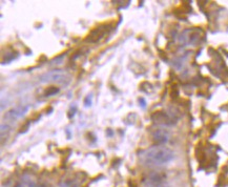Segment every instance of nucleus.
Wrapping results in <instances>:
<instances>
[{
    "instance_id": "obj_1",
    "label": "nucleus",
    "mask_w": 228,
    "mask_h": 187,
    "mask_svg": "<svg viewBox=\"0 0 228 187\" xmlns=\"http://www.w3.org/2000/svg\"><path fill=\"white\" fill-rule=\"evenodd\" d=\"M139 158L144 165L161 166L171 162L174 158V152L166 146L156 145L141 151Z\"/></svg>"
},
{
    "instance_id": "obj_2",
    "label": "nucleus",
    "mask_w": 228,
    "mask_h": 187,
    "mask_svg": "<svg viewBox=\"0 0 228 187\" xmlns=\"http://www.w3.org/2000/svg\"><path fill=\"white\" fill-rule=\"evenodd\" d=\"M40 81L43 83L54 82L62 85H67L71 82V76L63 70H53L40 76Z\"/></svg>"
},
{
    "instance_id": "obj_3",
    "label": "nucleus",
    "mask_w": 228,
    "mask_h": 187,
    "mask_svg": "<svg viewBox=\"0 0 228 187\" xmlns=\"http://www.w3.org/2000/svg\"><path fill=\"white\" fill-rule=\"evenodd\" d=\"M152 120L158 125L171 126L176 123L174 119L165 111H154L152 115Z\"/></svg>"
},
{
    "instance_id": "obj_4",
    "label": "nucleus",
    "mask_w": 228,
    "mask_h": 187,
    "mask_svg": "<svg viewBox=\"0 0 228 187\" xmlns=\"http://www.w3.org/2000/svg\"><path fill=\"white\" fill-rule=\"evenodd\" d=\"M152 136L153 141H154L156 143L160 144V145L167 143V142L169 141V139H170V134H169V131L166 130L165 128H160V127L157 128V129H154V130L152 131Z\"/></svg>"
},
{
    "instance_id": "obj_5",
    "label": "nucleus",
    "mask_w": 228,
    "mask_h": 187,
    "mask_svg": "<svg viewBox=\"0 0 228 187\" xmlns=\"http://www.w3.org/2000/svg\"><path fill=\"white\" fill-rule=\"evenodd\" d=\"M165 180V176L162 174V173H158V171H154V173H152L149 174L145 180H144V183L147 187H154L158 186V185H161L163 184Z\"/></svg>"
},
{
    "instance_id": "obj_6",
    "label": "nucleus",
    "mask_w": 228,
    "mask_h": 187,
    "mask_svg": "<svg viewBox=\"0 0 228 187\" xmlns=\"http://www.w3.org/2000/svg\"><path fill=\"white\" fill-rule=\"evenodd\" d=\"M28 110V106L26 105H18L12 109H9L6 115H5V118L8 119V120H17L21 117H23Z\"/></svg>"
},
{
    "instance_id": "obj_7",
    "label": "nucleus",
    "mask_w": 228,
    "mask_h": 187,
    "mask_svg": "<svg viewBox=\"0 0 228 187\" xmlns=\"http://www.w3.org/2000/svg\"><path fill=\"white\" fill-rule=\"evenodd\" d=\"M105 33H106V29H104L102 26L97 27V28H95V29L89 34L88 40L91 41V42H96V41L100 40V39L105 35Z\"/></svg>"
},
{
    "instance_id": "obj_8",
    "label": "nucleus",
    "mask_w": 228,
    "mask_h": 187,
    "mask_svg": "<svg viewBox=\"0 0 228 187\" xmlns=\"http://www.w3.org/2000/svg\"><path fill=\"white\" fill-rule=\"evenodd\" d=\"M14 187H36V182L30 176H23Z\"/></svg>"
},
{
    "instance_id": "obj_9",
    "label": "nucleus",
    "mask_w": 228,
    "mask_h": 187,
    "mask_svg": "<svg viewBox=\"0 0 228 187\" xmlns=\"http://www.w3.org/2000/svg\"><path fill=\"white\" fill-rule=\"evenodd\" d=\"M58 93H59V88H58V87H56V86H51V87H48V88L45 90L44 95L47 96V97H50V96L56 95V94H58Z\"/></svg>"
},
{
    "instance_id": "obj_10",
    "label": "nucleus",
    "mask_w": 228,
    "mask_h": 187,
    "mask_svg": "<svg viewBox=\"0 0 228 187\" xmlns=\"http://www.w3.org/2000/svg\"><path fill=\"white\" fill-rule=\"evenodd\" d=\"M14 54H17V53H8V54H6V57H5V60L3 61V63H8L9 61L14 60L17 57V55H14Z\"/></svg>"
},
{
    "instance_id": "obj_11",
    "label": "nucleus",
    "mask_w": 228,
    "mask_h": 187,
    "mask_svg": "<svg viewBox=\"0 0 228 187\" xmlns=\"http://www.w3.org/2000/svg\"><path fill=\"white\" fill-rule=\"evenodd\" d=\"M84 104H85L86 107H88V106L91 105V96H90V95H88V96L84 99Z\"/></svg>"
},
{
    "instance_id": "obj_12",
    "label": "nucleus",
    "mask_w": 228,
    "mask_h": 187,
    "mask_svg": "<svg viewBox=\"0 0 228 187\" xmlns=\"http://www.w3.org/2000/svg\"><path fill=\"white\" fill-rule=\"evenodd\" d=\"M139 102H140V105H142V107H145V101L143 98H140L139 99Z\"/></svg>"
},
{
    "instance_id": "obj_13",
    "label": "nucleus",
    "mask_w": 228,
    "mask_h": 187,
    "mask_svg": "<svg viewBox=\"0 0 228 187\" xmlns=\"http://www.w3.org/2000/svg\"><path fill=\"white\" fill-rule=\"evenodd\" d=\"M154 187H169V186H168V185H166V184H164V183H163V184H161V185H158V186H154Z\"/></svg>"
}]
</instances>
